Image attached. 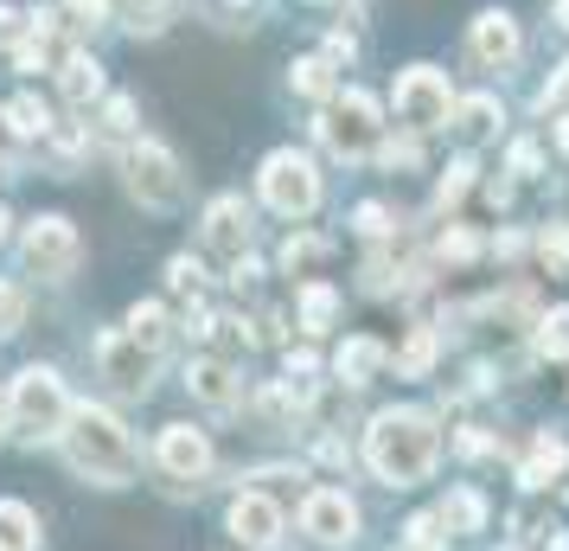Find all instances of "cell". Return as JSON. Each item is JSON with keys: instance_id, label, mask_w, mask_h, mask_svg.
I'll return each instance as SVG.
<instances>
[{"instance_id": "cell-1", "label": "cell", "mask_w": 569, "mask_h": 551, "mask_svg": "<svg viewBox=\"0 0 569 551\" xmlns=\"http://www.w3.org/2000/svg\"><path fill=\"white\" fill-rule=\"evenodd\" d=\"M441 455V430L429 411H378L371 430H365V462L378 481L390 488H416V481H429Z\"/></svg>"}, {"instance_id": "cell-2", "label": "cell", "mask_w": 569, "mask_h": 551, "mask_svg": "<svg viewBox=\"0 0 569 551\" xmlns=\"http://www.w3.org/2000/svg\"><path fill=\"white\" fill-rule=\"evenodd\" d=\"M64 462H71L83 481H97V488H122V481L134 474V443L109 411L78 404L71 423H64Z\"/></svg>"}, {"instance_id": "cell-3", "label": "cell", "mask_w": 569, "mask_h": 551, "mask_svg": "<svg viewBox=\"0 0 569 551\" xmlns=\"http://www.w3.org/2000/svg\"><path fill=\"white\" fill-rule=\"evenodd\" d=\"M313 129L327 141V155H339V160H371L385 148V122H378V104L365 90H339L333 104L320 109Z\"/></svg>"}, {"instance_id": "cell-4", "label": "cell", "mask_w": 569, "mask_h": 551, "mask_svg": "<svg viewBox=\"0 0 569 551\" xmlns=\"http://www.w3.org/2000/svg\"><path fill=\"white\" fill-rule=\"evenodd\" d=\"M7 392H13V430H27V436H64V423L78 411L52 366H27Z\"/></svg>"}, {"instance_id": "cell-5", "label": "cell", "mask_w": 569, "mask_h": 551, "mask_svg": "<svg viewBox=\"0 0 569 551\" xmlns=\"http://www.w3.org/2000/svg\"><path fill=\"white\" fill-rule=\"evenodd\" d=\"M257 186H262V206L282 211V218H308V211L320 206V174H313V160L295 155V148H282V155L262 160Z\"/></svg>"}, {"instance_id": "cell-6", "label": "cell", "mask_w": 569, "mask_h": 551, "mask_svg": "<svg viewBox=\"0 0 569 551\" xmlns=\"http://www.w3.org/2000/svg\"><path fill=\"white\" fill-rule=\"evenodd\" d=\"M122 167H129V193L148 211H173V206H180L186 174H180V160L167 155L160 141H134L129 155H122Z\"/></svg>"}, {"instance_id": "cell-7", "label": "cell", "mask_w": 569, "mask_h": 551, "mask_svg": "<svg viewBox=\"0 0 569 551\" xmlns=\"http://www.w3.org/2000/svg\"><path fill=\"white\" fill-rule=\"evenodd\" d=\"M397 122L403 129H416V135H429V129H441L448 122V109H455V97H448V78H441L436 65H410L403 78H397Z\"/></svg>"}, {"instance_id": "cell-8", "label": "cell", "mask_w": 569, "mask_h": 551, "mask_svg": "<svg viewBox=\"0 0 569 551\" xmlns=\"http://www.w3.org/2000/svg\"><path fill=\"white\" fill-rule=\"evenodd\" d=\"M97 372H103L116 392H148L160 372V346L134 341L129 327H116V334H103L97 341Z\"/></svg>"}, {"instance_id": "cell-9", "label": "cell", "mask_w": 569, "mask_h": 551, "mask_svg": "<svg viewBox=\"0 0 569 551\" xmlns=\"http://www.w3.org/2000/svg\"><path fill=\"white\" fill-rule=\"evenodd\" d=\"M83 244H78V225L71 218H32L27 237H20V263H27L32 276H64V269H78Z\"/></svg>"}, {"instance_id": "cell-10", "label": "cell", "mask_w": 569, "mask_h": 551, "mask_svg": "<svg viewBox=\"0 0 569 551\" xmlns=\"http://www.w3.org/2000/svg\"><path fill=\"white\" fill-rule=\"evenodd\" d=\"M301 532H308L313 545H346V539L359 532V506L339 494V488H320V494H308V506H301Z\"/></svg>"}, {"instance_id": "cell-11", "label": "cell", "mask_w": 569, "mask_h": 551, "mask_svg": "<svg viewBox=\"0 0 569 551\" xmlns=\"http://www.w3.org/2000/svg\"><path fill=\"white\" fill-rule=\"evenodd\" d=\"M154 455L173 481H206V469H211V443H206V430H192V423H167Z\"/></svg>"}, {"instance_id": "cell-12", "label": "cell", "mask_w": 569, "mask_h": 551, "mask_svg": "<svg viewBox=\"0 0 569 551\" xmlns=\"http://www.w3.org/2000/svg\"><path fill=\"white\" fill-rule=\"evenodd\" d=\"M206 250L224 263H243V250H250V211H243V199H211L206 206Z\"/></svg>"}, {"instance_id": "cell-13", "label": "cell", "mask_w": 569, "mask_h": 551, "mask_svg": "<svg viewBox=\"0 0 569 551\" xmlns=\"http://www.w3.org/2000/svg\"><path fill=\"white\" fill-rule=\"evenodd\" d=\"M467 52L480 58V65H512L518 58V20L506 13V7H487L480 20H473V32H467Z\"/></svg>"}, {"instance_id": "cell-14", "label": "cell", "mask_w": 569, "mask_h": 551, "mask_svg": "<svg viewBox=\"0 0 569 551\" xmlns=\"http://www.w3.org/2000/svg\"><path fill=\"white\" fill-rule=\"evenodd\" d=\"M231 532L243 539V545H276L282 539V506L276 500H262V494H237L231 500Z\"/></svg>"}, {"instance_id": "cell-15", "label": "cell", "mask_w": 569, "mask_h": 551, "mask_svg": "<svg viewBox=\"0 0 569 551\" xmlns=\"http://www.w3.org/2000/svg\"><path fill=\"white\" fill-rule=\"evenodd\" d=\"M186 385H192V397L211 404V411H231V404H237V372L224 366V360H192Z\"/></svg>"}, {"instance_id": "cell-16", "label": "cell", "mask_w": 569, "mask_h": 551, "mask_svg": "<svg viewBox=\"0 0 569 551\" xmlns=\"http://www.w3.org/2000/svg\"><path fill=\"white\" fill-rule=\"evenodd\" d=\"M385 366H390V353L378 341H365V334H359V341H346L333 353V372L346 378V385H365V378H378Z\"/></svg>"}, {"instance_id": "cell-17", "label": "cell", "mask_w": 569, "mask_h": 551, "mask_svg": "<svg viewBox=\"0 0 569 551\" xmlns=\"http://www.w3.org/2000/svg\"><path fill=\"white\" fill-rule=\"evenodd\" d=\"M288 83H295V97H313V104H333L339 97L333 58H295L288 65Z\"/></svg>"}, {"instance_id": "cell-18", "label": "cell", "mask_w": 569, "mask_h": 551, "mask_svg": "<svg viewBox=\"0 0 569 551\" xmlns=\"http://www.w3.org/2000/svg\"><path fill=\"white\" fill-rule=\"evenodd\" d=\"M58 90L71 97V104H90V97H103V65L90 52H71L58 65Z\"/></svg>"}, {"instance_id": "cell-19", "label": "cell", "mask_w": 569, "mask_h": 551, "mask_svg": "<svg viewBox=\"0 0 569 551\" xmlns=\"http://www.w3.org/2000/svg\"><path fill=\"white\" fill-rule=\"evenodd\" d=\"M32 545H39V520H32V506L0 500V551H32Z\"/></svg>"}, {"instance_id": "cell-20", "label": "cell", "mask_w": 569, "mask_h": 551, "mask_svg": "<svg viewBox=\"0 0 569 551\" xmlns=\"http://www.w3.org/2000/svg\"><path fill=\"white\" fill-rule=\"evenodd\" d=\"M295 308H301V327H308V334H327V327L339 321V289H327V283H308Z\"/></svg>"}, {"instance_id": "cell-21", "label": "cell", "mask_w": 569, "mask_h": 551, "mask_svg": "<svg viewBox=\"0 0 569 551\" xmlns=\"http://www.w3.org/2000/svg\"><path fill=\"white\" fill-rule=\"evenodd\" d=\"M563 462H569L563 443H557V436H538V449H531V462L518 469V481H525V488H550V474L563 469Z\"/></svg>"}, {"instance_id": "cell-22", "label": "cell", "mask_w": 569, "mask_h": 551, "mask_svg": "<svg viewBox=\"0 0 569 551\" xmlns=\"http://www.w3.org/2000/svg\"><path fill=\"white\" fill-rule=\"evenodd\" d=\"M441 525H455V532H480V525H487V500L473 494V488L448 494V506H441Z\"/></svg>"}, {"instance_id": "cell-23", "label": "cell", "mask_w": 569, "mask_h": 551, "mask_svg": "<svg viewBox=\"0 0 569 551\" xmlns=\"http://www.w3.org/2000/svg\"><path fill=\"white\" fill-rule=\"evenodd\" d=\"M455 129H461L467 141L492 135V129H499V104H492V97H467V104L455 109Z\"/></svg>"}, {"instance_id": "cell-24", "label": "cell", "mask_w": 569, "mask_h": 551, "mask_svg": "<svg viewBox=\"0 0 569 551\" xmlns=\"http://www.w3.org/2000/svg\"><path fill=\"white\" fill-rule=\"evenodd\" d=\"M429 366H436V327H416L410 341H403V353H397V372L403 378H422Z\"/></svg>"}, {"instance_id": "cell-25", "label": "cell", "mask_w": 569, "mask_h": 551, "mask_svg": "<svg viewBox=\"0 0 569 551\" xmlns=\"http://www.w3.org/2000/svg\"><path fill=\"white\" fill-rule=\"evenodd\" d=\"M538 353L543 360H569V308H557V315L538 321Z\"/></svg>"}, {"instance_id": "cell-26", "label": "cell", "mask_w": 569, "mask_h": 551, "mask_svg": "<svg viewBox=\"0 0 569 551\" xmlns=\"http://www.w3.org/2000/svg\"><path fill=\"white\" fill-rule=\"evenodd\" d=\"M129 334L148 341V346H167V308H160V302H141V308L129 315Z\"/></svg>"}, {"instance_id": "cell-27", "label": "cell", "mask_w": 569, "mask_h": 551, "mask_svg": "<svg viewBox=\"0 0 569 551\" xmlns=\"http://www.w3.org/2000/svg\"><path fill=\"white\" fill-rule=\"evenodd\" d=\"M7 116H13V129H20V135H52V129H58L52 109L39 104V97H20V104L7 109Z\"/></svg>"}, {"instance_id": "cell-28", "label": "cell", "mask_w": 569, "mask_h": 551, "mask_svg": "<svg viewBox=\"0 0 569 551\" xmlns=\"http://www.w3.org/2000/svg\"><path fill=\"white\" fill-rule=\"evenodd\" d=\"M538 257L550 276H569V225H550V232L538 237Z\"/></svg>"}, {"instance_id": "cell-29", "label": "cell", "mask_w": 569, "mask_h": 551, "mask_svg": "<svg viewBox=\"0 0 569 551\" xmlns=\"http://www.w3.org/2000/svg\"><path fill=\"white\" fill-rule=\"evenodd\" d=\"M403 551H448L441 513H422V520H410V539H403Z\"/></svg>"}, {"instance_id": "cell-30", "label": "cell", "mask_w": 569, "mask_h": 551, "mask_svg": "<svg viewBox=\"0 0 569 551\" xmlns=\"http://www.w3.org/2000/svg\"><path fill=\"white\" fill-rule=\"evenodd\" d=\"M32 39V13H20V7H0V52H20Z\"/></svg>"}, {"instance_id": "cell-31", "label": "cell", "mask_w": 569, "mask_h": 551, "mask_svg": "<svg viewBox=\"0 0 569 551\" xmlns=\"http://www.w3.org/2000/svg\"><path fill=\"white\" fill-rule=\"evenodd\" d=\"M167 13H173V0H134V7H129V27L134 32H160V27H167Z\"/></svg>"}, {"instance_id": "cell-32", "label": "cell", "mask_w": 569, "mask_h": 551, "mask_svg": "<svg viewBox=\"0 0 569 551\" xmlns=\"http://www.w3.org/2000/svg\"><path fill=\"white\" fill-rule=\"evenodd\" d=\"M467 186H473V160H455V167L441 174L436 199H441V206H455V199H467Z\"/></svg>"}, {"instance_id": "cell-33", "label": "cell", "mask_w": 569, "mask_h": 551, "mask_svg": "<svg viewBox=\"0 0 569 551\" xmlns=\"http://www.w3.org/2000/svg\"><path fill=\"white\" fill-rule=\"evenodd\" d=\"M20 321H27V295L13 289V283H0V341L20 334Z\"/></svg>"}, {"instance_id": "cell-34", "label": "cell", "mask_w": 569, "mask_h": 551, "mask_svg": "<svg viewBox=\"0 0 569 551\" xmlns=\"http://www.w3.org/2000/svg\"><path fill=\"white\" fill-rule=\"evenodd\" d=\"M473 250H480V237L467 232V225H448V232H441V257L448 263H467Z\"/></svg>"}, {"instance_id": "cell-35", "label": "cell", "mask_w": 569, "mask_h": 551, "mask_svg": "<svg viewBox=\"0 0 569 551\" xmlns=\"http://www.w3.org/2000/svg\"><path fill=\"white\" fill-rule=\"evenodd\" d=\"M167 283H173L180 295H199V283H206V269H199L192 257H173V263H167Z\"/></svg>"}, {"instance_id": "cell-36", "label": "cell", "mask_w": 569, "mask_h": 551, "mask_svg": "<svg viewBox=\"0 0 569 551\" xmlns=\"http://www.w3.org/2000/svg\"><path fill=\"white\" fill-rule=\"evenodd\" d=\"M103 129L109 135H129L134 129V104H129V97H109V104H103Z\"/></svg>"}, {"instance_id": "cell-37", "label": "cell", "mask_w": 569, "mask_h": 551, "mask_svg": "<svg viewBox=\"0 0 569 551\" xmlns=\"http://www.w3.org/2000/svg\"><path fill=\"white\" fill-rule=\"evenodd\" d=\"M352 225H359L365 237H385L390 232V211L385 206H359V211H352Z\"/></svg>"}, {"instance_id": "cell-38", "label": "cell", "mask_w": 569, "mask_h": 551, "mask_svg": "<svg viewBox=\"0 0 569 551\" xmlns=\"http://www.w3.org/2000/svg\"><path fill=\"white\" fill-rule=\"evenodd\" d=\"M64 13H71L78 27H97V20L109 13V0H64Z\"/></svg>"}, {"instance_id": "cell-39", "label": "cell", "mask_w": 569, "mask_h": 551, "mask_svg": "<svg viewBox=\"0 0 569 551\" xmlns=\"http://www.w3.org/2000/svg\"><path fill=\"white\" fill-rule=\"evenodd\" d=\"M313 257H327V244H320V237H301V244H288V250H282L288 269H295V263H313Z\"/></svg>"}, {"instance_id": "cell-40", "label": "cell", "mask_w": 569, "mask_h": 551, "mask_svg": "<svg viewBox=\"0 0 569 551\" xmlns=\"http://www.w3.org/2000/svg\"><path fill=\"white\" fill-rule=\"evenodd\" d=\"M313 372H320V360H313L308 346H301V353H288V378H313Z\"/></svg>"}, {"instance_id": "cell-41", "label": "cell", "mask_w": 569, "mask_h": 551, "mask_svg": "<svg viewBox=\"0 0 569 551\" xmlns=\"http://www.w3.org/2000/svg\"><path fill=\"white\" fill-rule=\"evenodd\" d=\"M13 141H20V129H13V116H7V109H0V160L13 155Z\"/></svg>"}, {"instance_id": "cell-42", "label": "cell", "mask_w": 569, "mask_h": 551, "mask_svg": "<svg viewBox=\"0 0 569 551\" xmlns=\"http://www.w3.org/2000/svg\"><path fill=\"white\" fill-rule=\"evenodd\" d=\"M512 167H518V174H531V167H538V148H531V141H525V148H512Z\"/></svg>"}, {"instance_id": "cell-43", "label": "cell", "mask_w": 569, "mask_h": 551, "mask_svg": "<svg viewBox=\"0 0 569 551\" xmlns=\"http://www.w3.org/2000/svg\"><path fill=\"white\" fill-rule=\"evenodd\" d=\"M7 423H13V392L0 385V430H7Z\"/></svg>"}, {"instance_id": "cell-44", "label": "cell", "mask_w": 569, "mask_h": 551, "mask_svg": "<svg viewBox=\"0 0 569 551\" xmlns=\"http://www.w3.org/2000/svg\"><path fill=\"white\" fill-rule=\"evenodd\" d=\"M557 148H563V155H569V116H563V122H557Z\"/></svg>"}, {"instance_id": "cell-45", "label": "cell", "mask_w": 569, "mask_h": 551, "mask_svg": "<svg viewBox=\"0 0 569 551\" xmlns=\"http://www.w3.org/2000/svg\"><path fill=\"white\" fill-rule=\"evenodd\" d=\"M557 27H569V0H557Z\"/></svg>"}, {"instance_id": "cell-46", "label": "cell", "mask_w": 569, "mask_h": 551, "mask_svg": "<svg viewBox=\"0 0 569 551\" xmlns=\"http://www.w3.org/2000/svg\"><path fill=\"white\" fill-rule=\"evenodd\" d=\"M0 237H7V211H0Z\"/></svg>"}]
</instances>
